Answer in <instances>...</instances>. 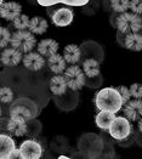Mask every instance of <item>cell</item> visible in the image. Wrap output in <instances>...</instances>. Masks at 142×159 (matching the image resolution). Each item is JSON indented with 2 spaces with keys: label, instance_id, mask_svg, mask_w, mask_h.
Here are the masks:
<instances>
[{
  "label": "cell",
  "instance_id": "obj_34",
  "mask_svg": "<svg viewBox=\"0 0 142 159\" xmlns=\"http://www.w3.org/2000/svg\"><path fill=\"white\" fill-rule=\"evenodd\" d=\"M58 158H60V159H66V158H68V157H66V156H60Z\"/></svg>",
  "mask_w": 142,
  "mask_h": 159
},
{
  "label": "cell",
  "instance_id": "obj_21",
  "mask_svg": "<svg viewBox=\"0 0 142 159\" xmlns=\"http://www.w3.org/2000/svg\"><path fill=\"white\" fill-rule=\"evenodd\" d=\"M48 21L43 17H39V16H35L33 18H30V23H29V30L34 34H44L46 30H48Z\"/></svg>",
  "mask_w": 142,
  "mask_h": 159
},
{
  "label": "cell",
  "instance_id": "obj_19",
  "mask_svg": "<svg viewBox=\"0 0 142 159\" xmlns=\"http://www.w3.org/2000/svg\"><path fill=\"white\" fill-rule=\"evenodd\" d=\"M63 57L67 61V63L69 65H76L79 62L80 57H81V51L80 48L76 44H69L67 45L63 50Z\"/></svg>",
  "mask_w": 142,
  "mask_h": 159
},
{
  "label": "cell",
  "instance_id": "obj_16",
  "mask_svg": "<svg viewBox=\"0 0 142 159\" xmlns=\"http://www.w3.org/2000/svg\"><path fill=\"white\" fill-rule=\"evenodd\" d=\"M66 65H67V61L65 60V57L62 55H58L57 52L48 58V66L55 74L63 73L66 70Z\"/></svg>",
  "mask_w": 142,
  "mask_h": 159
},
{
  "label": "cell",
  "instance_id": "obj_28",
  "mask_svg": "<svg viewBox=\"0 0 142 159\" xmlns=\"http://www.w3.org/2000/svg\"><path fill=\"white\" fill-rule=\"evenodd\" d=\"M130 93L134 98H142V84L134 83L130 86Z\"/></svg>",
  "mask_w": 142,
  "mask_h": 159
},
{
  "label": "cell",
  "instance_id": "obj_15",
  "mask_svg": "<svg viewBox=\"0 0 142 159\" xmlns=\"http://www.w3.org/2000/svg\"><path fill=\"white\" fill-rule=\"evenodd\" d=\"M114 119H116V113L109 111H100L95 117V123L100 129L108 130Z\"/></svg>",
  "mask_w": 142,
  "mask_h": 159
},
{
  "label": "cell",
  "instance_id": "obj_11",
  "mask_svg": "<svg viewBox=\"0 0 142 159\" xmlns=\"http://www.w3.org/2000/svg\"><path fill=\"white\" fill-rule=\"evenodd\" d=\"M7 130L13 136L21 137L27 134V120L20 116H11L7 121Z\"/></svg>",
  "mask_w": 142,
  "mask_h": 159
},
{
  "label": "cell",
  "instance_id": "obj_7",
  "mask_svg": "<svg viewBox=\"0 0 142 159\" xmlns=\"http://www.w3.org/2000/svg\"><path fill=\"white\" fill-rule=\"evenodd\" d=\"M20 149L22 152L23 159H38L43 154V147L38 141L26 140L21 143Z\"/></svg>",
  "mask_w": 142,
  "mask_h": 159
},
{
  "label": "cell",
  "instance_id": "obj_2",
  "mask_svg": "<svg viewBox=\"0 0 142 159\" xmlns=\"http://www.w3.org/2000/svg\"><path fill=\"white\" fill-rule=\"evenodd\" d=\"M10 45L13 46V48H16L17 50L22 51V52H29L37 45L35 34L32 33L29 29L28 30L27 29H25V30H16L12 34Z\"/></svg>",
  "mask_w": 142,
  "mask_h": 159
},
{
  "label": "cell",
  "instance_id": "obj_18",
  "mask_svg": "<svg viewBox=\"0 0 142 159\" xmlns=\"http://www.w3.org/2000/svg\"><path fill=\"white\" fill-rule=\"evenodd\" d=\"M67 86L68 85H67V80H66L65 75L56 74L50 79V90L53 95H57V96L63 95L67 90Z\"/></svg>",
  "mask_w": 142,
  "mask_h": 159
},
{
  "label": "cell",
  "instance_id": "obj_8",
  "mask_svg": "<svg viewBox=\"0 0 142 159\" xmlns=\"http://www.w3.org/2000/svg\"><path fill=\"white\" fill-rule=\"evenodd\" d=\"M124 114L130 121H139L142 118V98H134L124 105Z\"/></svg>",
  "mask_w": 142,
  "mask_h": 159
},
{
  "label": "cell",
  "instance_id": "obj_32",
  "mask_svg": "<svg viewBox=\"0 0 142 159\" xmlns=\"http://www.w3.org/2000/svg\"><path fill=\"white\" fill-rule=\"evenodd\" d=\"M17 158L23 159L22 152H21V149H20V148H16L12 153H11V156H10V159H17Z\"/></svg>",
  "mask_w": 142,
  "mask_h": 159
},
{
  "label": "cell",
  "instance_id": "obj_3",
  "mask_svg": "<svg viewBox=\"0 0 142 159\" xmlns=\"http://www.w3.org/2000/svg\"><path fill=\"white\" fill-rule=\"evenodd\" d=\"M117 28L121 33H132V32H141L142 18L140 15H136L134 12H121L116 21Z\"/></svg>",
  "mask_w": 142,
  "mask_h": 159
},
{
  "label": "cell",
  "instance_id": "obj_25",
  "mask_svg": "<svg viewBox=\"0 0 142 159\" xmlns=\"http://www.w3.org/2000/svg\"><path fill=\"white\" fill-rule=\"evenodd\" d=\"M11 38H12V34L11 32L5 28V27H1L0 28V46L2 49H5L10 43H11Z\"/></svg>",
  "mask_w": 142,
  "mask_h": 159
},
{
  "label": "cell",
  "instance_id": "obj_20",
  "mask_svg": "<svg viewBox=\"0 0 142 159\" xmlns=\"http://www.w3.org/2000/svg\"><path fill=\"white\" fill-rule=\"evenodd\" d=\"M125 48L131 51H141L142 50V33L132 32L126 34L125 38Z\"/></svg>",
  "mask_w": 142,
  "mask_h": 159
},
{
  "label": "cell",
  "instance_id": "obj_27",
  "mask_svg": "<svg viewBox=\"0 0 142 159\" xmlns=\"http://www.w3.org/2000/svg\"><path fill=\"white\" fill-rule=\"evenodd\" d=\"M117 90L119 91L120 93V96H121V100H123V102H124V105L131 100V93H130V88L128 86H125V85H120V86H117Z\"/></svg>",
  "mask_w": 142,
  "mask_h": 159
},
{
  "label": "cell",
  "instance_id": "obj_12",
  "mask_svg": "<svg viewBox=\"0 0 142 159\" xmlns=\"http://www.w3.org/2000/svg\"><path fill=\"white\" fill-rule=\"evenodd\" d=\"M23 65L29 70H40L45 66V58L40 52L29 51L23 56Z\"/></svg>",
  "mask_w": 142,
  "mask_h": 159
},
{
  "label": "cell",
  "instance_id": "obj_4",
  "mask_svg": "<svg viewBox=\"0 0 142 159\" xmlns=\"http://www.w3.org/2000/svg\"><path fill=\"white\" fill-rule=\"evenodd\" d=\"M65 78L67 80V85L69 89L78 91L85 85V73L79 66L72 65L65 70Z\"/></svg>",
  "mask_w": 142,
  "mask_h": 159
},
{
  "label": "cell",
  "instance_id": "obj_14",
  "mask_svg": "<svg viewBox=\"0 0 142 159\" xmlns=\"http://www.w3.org/2000/svg\"><path fill=\"white\" fill-rule=\"evenodd\" d=\"M15 149H16L15 141H13L9 135L1 134L0 135V158L1 159L10 158L11 153H12Z\"/></svg>",
  "mask_w": 142,
  "mask_h": 159
},
{
  "label": "cell",
  "instance_id": "obj_33",
  "mask_svg": "<svg viewBox=\"0 0 142 159\" xmlns=\"http://www.w3.org/2000/svg\"><path fill=\"white\" fill-rule=\"evenodd\" d=\"M139 130L142 133V118L140 120H139Z\"/></svg>",
  "mask_w": 142,
  "mask_h": 159
},
{
  "label": "cell",
  "instance_id": "obj_26",
  "mask_svg": "<svg viewBox=\"0 0 142 159\" xmlns=\"http://www.w3.org/2000/svg\"><path fill=\"white\" fill-rule=\"evenodd\" d=\"M0 100L2 103H11L13 101V91L7 86H2L0 91Z\"/></svg>",
  "mask_w": 142,
  "mask_h": 159
},
{
  "label": "cell",
  "instance_id": "obj_5",
  "mask_svg": "<svg viewBox=\"0 0 142 159\" xmlns=\"http://www.w3.org/2000/svg\"><path fill=\"white\" fill-rule=\"evenodd\" d=\"M108 131L109 135L116 140H125L131 133L130 120L126 117H116Z\"/></svg>",
  "mask_w": 142,
  "mask_h": 159
},
{
  "label": "cell",
  "instance_id": "obj_13",
  "mask_svg": "<svg viewBox=\"0 0 142 159\" xmlns=\"http://www.w3.org/2000/svg\"><path fill=\"white\" fill-rule=\"evenodd\" d=\"M52 22L57 27H67L73 22V11L68 7L57 9L52 15Z\"/></svg>",
  "mask_w": 142,
  "mask_h": 159
},
{
  "label": "cell",
  "instance_id": "obj_24",
  "mask_svg": "<svg viewBox=\"0 0 142 159\" xmlns=\"http://www.w3.org/2000/svg\"><path fill=\"white\" fill-rule=\"evenodd\" d=\"M111 6L117 12H126L130 10V0H111Z\"/></svg>",
  "mask_w": 142,
  "mask_h": 159
},
{
  "label": "cell",
  "instance_id": "obj_1",
  "mask_svg": "<svg viewBox=\"0 0 142 159\" xmlns=\"http://www.w3.org/2000/svg\"><path fill=\"white\" fill-rule=\"evenodd\" d=\"M94 103L98 111H109L117 113L124 105L117 88H104L96 93Z\"/></svg>",
  "mask_w": 142,
  "mask_h": 159
},
{
  "label": "cell",
  "instance_id": "obj_36",
  "mask_svg": "<svg viewBox=\"0 0 142 159\" xmlns=\"http://www.w3.org/2000/svg\"><path fill=\"white\" fill-rule=\"evenodd\" d=\"M141 33H142V27H141Z\"/></svg>",
  "mask_w": 142,
  "mask_h": 159
},
{
  "label": "cell",
  "instance_id": "obj_17",
  "mask_svg": "<svg viewBox=\"0 0 142 159\" xmlns=\"http://www.w3.org/2000/svg\"><path fill=\"white\" fill-rule=\"evenodd\" d=\"M58 51V43L53 39H43L38 43V52L45 57H50Z\"/></svg>",
  "mask_w": 142,
  "mask_h": 159
},
{
  "label": "cell",
  "instance_id": "obj_22",
  "mask_svg": "<svg viewBox=\"0 0 142 159\" xmlns=\"http://www.w3.org/2000/svg\"><path fill=\"white\" fill-rule=\"evenodd\" d=\"M83 70L88 78H95L100 74V63L95 58H88L83 63Z\"/></svg>",
  "mask_w": 142,
  "mask_h": 159
},
{
  "label": "cell",
  "instance_id": "obj_31",
  "mask_svg": "<svg viewBox=\"0 0 142 159\" xmlns=\"http://www.w3.org/2000/svg\"><path fill=\"white\" fill-rule=\"evenodd\" d=\"M37 1H38L39 5L45 6V7H48V6H53V5L61 2V0H37Z\"/></svg>",
  "mask_w": 142,
  "mask_h": 159
},
{
  "label": "cell",
  "instance_id": "obj_23",
  "mask_svg": "<svg viewBox=\"0 0 142 159\" xmlns=\"http://www.w3.org/2000/svg\"><path fill=\"white\" fill-rule=\"evenodd\" d=\"M13 27L17 29V30H25L29 28V23H30V18L27 16V15H20L18 17H16L12 21Z\"/></svg>",
  "mask_w": 142,
  "mask_h": 159
},
{
  "label": "cell",
  "instance_id": "obj_30",
  "mask_svg": "<svg viewBox=\"0 0 142 159\" xmlns=\"http://www.w3.org/2000/svg\"><path fill=\"white\" fill-rule=\"evenodd\" d=\"M90 0H61V2L67 6H84Z\"/></svg>",
  "mask_w": 142,
  "mask_h": 159
},
{
  "label": "cell",
  "instance_id": "obj_10",
  "mask_svg": "<svg viewBox=\"0 0 142 159\" xmlns=\"http://www.w3.org/2000/svg\"><path fill=\"white\" fill-rule=\"evenodd\" d=\"M22 12V6L16 1H7L0 4V15L6 21H13Z\"/></svg>",
  "mask_w": 142,
  "mask_h": 159
},
{
  "label": "cell",
  "instance_id": "obj_35",
  "mask_svg": "<svg viewBox=\"0 0 142 159\" xmlns=\"http://www.w3.org/2000/svg\"><path fill=\"white\" fill-rule=\"evenodd\" d=\"M0 2H1V4H2V2H4V0H0Z\"/></svg>",
  "mask_w": 142,
  "mask_h": 159
},
{
  "label": "cell",
  "instance_id": "obj_9",
  "mask_svg": "<svg viewBox=\"0 0 142 159\" xmlns=\"http://www.w3.org/2000/svg\"><path fill=\"white\" fill-rule=\"evenodd\" d=\"M22 51L17 50L16 48H7V49H4L1 56H0V60H1V63L4 66L7 67H13L17 66L21 61H23V56H22Z\"/></svg>",
  "mask_w": 142,
  "mask_h": 159
},
{
  "label": "cell",
  "instance_id": "obj_29",
  "mask_svg": "<svg viewBox=\"0 0 142 159\" xmlns=\"http://www.w3.org/2000/svg\"><path fill=\"white\" fill-rule=\"evenodd\" d=\"M130 11L136 15L142 13V0H130Z\"/></svg>",
  "mask_w": 142,
  "mask_h": 159
},
{
  "label": "cell",
  "instance_id": "obj_6",
  "mask_svg": "<svg viewBox=\"0 0 142 159\" xmlns=\"http://www.w3.org/2000/svg\"><path fill=\"white\" fill-rule=\"evenodd\" d=\"M37 113H38V109L33 101H30L28 106H26V105H22L21 100H17L10 109V116H20L26 120L33 119L37 116Z\"/></svg>",
  "mask_w": 142,
  "mask_h": 159
}]
</instances>
